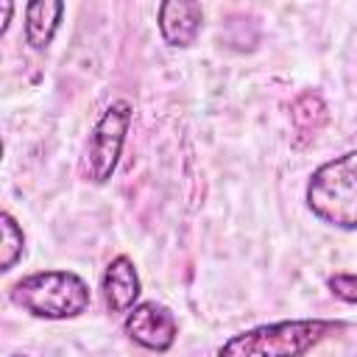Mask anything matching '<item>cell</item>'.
Returning a JSON list of instances; mask_svg holds the SVG:
<instances>
[{
	"mask_svg": "<svg viewBox=\"0 0 357 357\" xmlns=\"http://www.w3.org/2000/svg\"><path fill=\"white\" fill-rule=\"evenodd\" d=\"M11 357H25V354H11Z\"/></svg>",
	"mask_w": 357,
	"mask_h": 357,
	"instance_id": "7c38bea8",
	"label": "cell"
},
{
	"mask_svg": "<svg viewBox=\"0 0 357 357\" xmlns=\"http://www.w3.org/2000/svg\"><path fill=\"white\" fill-rule=\"evenodd\" d=\"M64 3L61 0H36L25 8V42L33 50H45L61 22Z\"/></svg>",
	"mask_w": 357,
	"mask_h": 357,
	"instance_id": "ba28073f",
	"label": "cell"
},
{
	"mask_svg": "<svg viewBox=\"0 0 357 357\" xmlns=\"http://www.w3.org/2000/svg\"><path fill=\"white\" fill-rule=\"evenodd\" d=\"M123 332L137 346L165 354L173 349V343L178 337V321L170 312V307H165L159 301H139L131 312H126Z\"/></svg>",
	"mask_w": 357,
	"mask_h": 357,
	"instance_id": "5b68a950",
	"label": "cell"
},
{
	"mask_svg": "<svg viewBox=\"0 0 357 357\" xmlns=\"http://www.w3.org/2000/svg\"><path fill=\"white\" fill-rule=\"evenodd\" d=\"M156 25L167 47H190L204 25V6L190 0H165L156 11Z\"/></svg>",
	"mask_w": 357,
	"mask_h": 357,
	"instance_id": "52a82bcc",
	"label": "cell"
},
{
	"mask_svg": "<svg viewBox=\"0 0 357 357\" xmlns=\"http://www.w3.org/2000/svg\"><path fill=\"white\" fill-rule=\"evenodd\" d=\"M326 287L335 298L346 304H357V271H340L326 279Z\"/></svg>",
	"mask_w": 357,
	"mask_h": 357,
	"instance_id": "30bf717a",
	"label": "cell"
},
{
	"mask_svg": "<svg viewBox=\"0 0 357 357\" xmlns=\"http://www.w3.org/2000/svg\"><path fill=\"white\" fill-rule=\"evenodd\" d=\"M304 201L321 223L357 231V148L318 165L307 181Z\"/></svg>",
	"mask_w": 357,
	"mask_h": 357,
	"instance_id": "3957f363",
	"label": "cell"
},
{
	"mask_svg": "<svg viewBox=\"0 0 357 357\" xmlns=\"http://www.w3.org/2000/svg\"><path fill=\"white\" fill-rule=\"evenodd\" d=\"M0 231H3L0 271H11L22 259V254H25V231H22V226L17 223V218L11 212H3L0 215Z\"/></svg>",
	"mask_w": 357,
	"mask_h": 357,
	"instance_id": "9c48e42d",
	"label": "cell"
},
{
	"mask_svg": "<svg viewBox=\"0 0 357 357\" xmlns=\"http://www.w3.org/2000/svg\"><path fill=\"white\" fill-rule=\"evenodd\" d=\"M142 282L137 273V265L128 254H117L100 276V296L109 312H131L139 304Z\"/></svg>",
	"mask_w": 357,
	"mask_h": 357,
	"instance_id": "8992f818",
	"label": "cell"
},
{
	"mask_svg": "<svg viewBox=\"0 0 357 357\" xmlns=\"http://www.w3.org/2000/svg\"><path fill=\"white\" fill-rule=\"evenodd\" d=\"M11 301L33 318L67 321L78 318L92 304V290L84 276L67 268L33 271L11 284Z\"/></svg>",
	"mask_w": 357,
	"mask_h": 357,
	"instance_id": "7a4b0ae2",
	"label": "cell"
},
{
	"mask_svg": "<svg viewBox=\"0 0 357 357\" xmlns=\"http://www.w3.org/2000/svg\"><path fill=\"white\" fill-rule=\"evenodd\" d=\"M11 14H14V3H11V0H3V3H0V36L8 31Z\"/></svg>",
	"mask_w": 357,
	"mask_h": 357,
	"instance_id": "8fae6325",
	"label": "cell"
},
{
	"mask_svg": "<svg viewBox=\"0 0 357 357\" xmlns=\"http://www.w3.org/2000/svg\"><path fill=\"white\" fill-rule=\"evenodd\" d=\"M131 120H134V106L126 98L112 100L100 112L98 123L89 131L86 148H84V176L89 181L106 184L114 176L126 137H128V128H131Z\"/></svg>",
	"mask_w": 357,
	"mask_h": 357,
	"instance_id": "277c9868",
	"label": "cell"
},
{
	"mask_svg": "<svg viewBox=\"0 0 357 357\" xmlns=\"http://www.w3.org/2000/svg\"><path fill=\"white\" fill-rule=\"evenodd\" d=\"M340 329L343 324L332 318H293L259 324L223 340L218 357H304L321 340Z\"/></svg>",
	"mask_w": 357,
	"mask_h": 357,
	"instance_id": "6da1fadb",
	"label": "cell"
}]
</instances>
